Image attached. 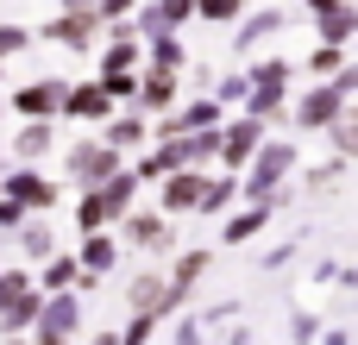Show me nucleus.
<instances>
[{"instance_id": "nucleus-1", "label": "nucleus", "mask_w": 358, "mask_h": 345, "mask_svg": "<svg viewBox=\"0 0 358 345\" xmlns=\"http://www.w3.org/2000/svg\"><path fill=\"white\" fill-rule=\"evenodd\" d=\"M296 170V145H258L252 157H245V182H239V195L245 201H277V189H283V176Z\"/></svg>"}, {"instance_id": "nucleus-2", "label": "nucleus", "mask_w": 358, "mask_h": 345, "mask_svg": "<svg viewBox=\"0 0 358 345\" xmlns=\"http://www.w3.org/2000/svg\"><path fill=\"white\" fill-rule=\"evenodd\" d=\"M38 345H69V333L82 327V302L69 295V289H57L50 302H38Z\"/></svg>"}, {"instance_id": "nucleus-5", "label": "nucleus", "mask_w": 358, "mask_h": 345, "mask_svg": "<svg viewBox=\"0 0 358 345\" xmlns=\"http://www.w3.org/2000/svg\"><path fill=\"white\" fill-rule=\"evenodd\" d=\"M340 113H346V101H340L334 88H308V94H302V107H296V119H302L308 132H327Z\"/></svg>"}, {"instance_id": "nucleus-15", "label": "nucleus", "mask_w": 358, "mask_h": 345, "mask_svg": "<svg viewBox=\"0 0 358 345\" xmlns=\"http://www.w3.org/2000/svg\"><path fill=\"white\" fill-rule=\"evenodd\" d=\"M264 226H271V201H252L245 214H233V220H227V245H245V239H258Z\"/></svg>"}, {"instance_id": "nucleus-16", "label": "nucleus", "mask_w": 358, "mask_h": 345, "mask_svg": "<svg viewBox=\"0 0 358 345\" xmlns=\"http://www.w3.org/2000/svg\"><path fill=\"white\" fill-rule=\"evenodd\" d=\"M126 239L164 251V245H170V220H164V214H132V220H126Z\"/></svg>"}, {"instance_id": "nucleus-35", "label": "nucleus", "mask_w": 358, "mask_h": 345, "mask_svg": "<svg viewBox=\"0 0 358 345\" xmlns=\"http://www.w3.org/2000/svg\"><path fill=\"white\" fill-rule=\"evenodd\" d=\"M315 333H321V321H315V314H296V339L308 345V339H315Z\"/></svg>"}, {"instance_id": "nucleus-26", "label": "nucleus", "mask_w": 358, "mask_h": 345, "mask_svg": "<svg viewBox=\"0 0 358 345\" xmlns=\"http://www.w3.org/2000/svg\"><path fill=\"white\" fill-rule=\"evenodd\" d=\"M76 277H82V270H76V258H50V264H44V289H50V295H57V289H69Z\"/></svg>"}, {"instance_id": "nucleus-25", "label": "nucleus", "mask_w": 358, "mask_h": 345, "mask_svg": "<svg viewBox=\"0 0 358 345\" xmlns=\"http://www.w3.org/2000/svg\"><path fill=\"white\" fill-rule=\"evenodd\" d=\"M321 31H327L334 44H340V38H352V6H346V0H334V6H327V19H321Z\"/></svg>"}, {"instance_id": "nucleus-8", "label": "nucleus", "mask_w": 358, "mask_h": 345, "mask_svg": "<svg viewBox=\"0 0 358 345\" xmlns=\"http://www.w3.org/2000/svg\"><path fill=\"white\" fill-rule=\"evenodd\" d=\"M6 195H13L19 207H50V201H57V182L38 176V170H19V176H6Z\"/></svg>"}, {"instance_id": "nucleus-14", "label": "nucleus", "mask_w": 358, "mask_h": 345, "mask_svg": "<svg viewBox=\"0 0 358 345\" xmlns=\"http://www.w3.org/2000/svg\"><path fill=\"white\" fill-rule=\"evenodd\" d=\"M44 31H50L57 44H69V50H88V44H94V19H88V13H63V19L44 25Z\"/></svg>"}, {"instance_id": "nucleus-7", "label": "nucleus", "mask_w": 358, "mask_h": 345, "mask_svg": "<svg viewBox=\"0 0 358 345\" xmlns=\"http://www.w3.org/2000/svg\"><path fill=\"white\" fill-rule=\"evenodd\" d=\"M69 119H107V88L101 82H82V88H63V101H57Z\"/></svg>"}, {"instance_id": "nucleus-10", "label": "nucleus", "mask_w": 358, "mask_h": 345, "mask_svg": "<svg viewBox=\"0 0 358 345\" xmlns=\"http://www.w3.org/2000/svg\"><path fill=\"white\" fill-rule=\"evenodd\" d=\"M76 270H82L76 283H101V277L113 270V239H107V233H88V245H82V258H76Z\"/></svg>"}, {"instance_id": "nucleus-4", "label": "nucleus", "mask_w": 358, "mask_h": 345, "mask_svg": "<svg viewBox=\"0 0 358 345\" xmlns=\"http://www.w3.org/2000/svg\"><path fill=\"white\" fill-rule=\"evenodd\" d=\"M113 170H120V151H113L107 138H101V145H76V151H69V176H76V182H88V189H101Z\"/></svg>"}, {"instance_id": "nucleus-9", "label": "nucleus", "mask_w": 358, "mask_h": 345, "mask_svg": "<svg viewBox=\"0 0 358 345\" xmlns=\"http://www.w3.org/2000/svg\"><path fill=\"white\" fill-rule=\"evenodd\" d=\"M57 101H63V82H31V88H19V94H13V107H19L25 119H50V113H57Z\"/></svg>"}, {"instance_id": "nucleus-11", "label": "nucleus", "mask_w": 358, "mask_h": 345, "mask_svg": "<svg viewBox=\"0 0 358 345\" xmlns=\"http://www.w3.org/2000/svg\"><path fill=\"white\" fill-rule=\"evenodd\" d=\"M214 126H220V101H195L189 113L164 119V126H157V138H170V132H214Z\"/></svg>"}, {"instance_id": "nucleus-37", "label": "nucleus", "mask_w": 358, "mask_h": 345, "mask_svg": "<svg viewBox=\"0 0 358 345\" xmlns=\"http://www.w3.org/2000/svg\"><path fill=\"white\" fill-rule=\"evenodd\" d=\"M308 6H321V13H327V6H334V0H308Z\"/></svg>"}, {"instance_id": "nucleus-20", "label": "nucleus", "mask_w": 358, "mask_h": 345, "mask_svg": "<svg viewBox=\"0 0 358 345\" xmlns=\"http://www.w3.org/2000/svg\"><path fill=\"white\" fill-rule=\"evenodd\" d=\"M145 132H151V126H145L138 113H120L113 132H107V145H113V151H132V145H145Z\"/></svg>"}, {"instance_id": "nucleus-18", "label": "nucleus", "mask_w": 358, "mask_h": 345, "mask_svg": "<svg viewBox=\"0 0 358 345\" xmlns=\"http://www.w3.org/2000/svg\"><path fill=\"white\" fill-rule=\"evenodd\" d=\"M50 145H57V132H50V119H31V126H25L19 138H13V151H19V157H44Z\"/></svg>"}, {"instance_id": "nucleus-30", "label": "nucleus", "mask_w": 358, "mask_h": 345, "mask_svg": "<svg viewBox=\"0 0 358 345\" xmlns=\"http://www.w3.org/2000/svg\"><path fill=\"white\" fill-rule=\"evenodd\" d=\"M151 57H157V69H176V63H182V50H176V38H157V44H151Z\"/></svg>"}, {"instance_id": "nucleus-36", "label": "nucleus", "mask_w": 358, "mask_h": 345, "mask_svg": "<svg viewBox=\"0 0 358 345\" xmlns=\"http://www.w3.org/2000/svg\"><path fill=\"white\" fill-rule=\"evenodd\" d=\"M94 345H120V339H113V333H101V339H94Z\"/></svg>"}, {"instance_id": "nucleus-27", "label": "nucleus", "mask_w": 358, "mask_h": 345, "mask_svg": "<svg viewBox=\"0 0 358 345\" xmlns=\"http://www.w3.org/2000/svg\"><path fill=\"white\" fill-rule=\"evenodd\" d=\"M327 138H334V151H340V157H352V151H358V126H352V113H340V119L327 126Z\"/></svg>"}, {"instance_id": "nucleus-21", "label": "nucleus", "mask_w": 358, "mask_h": 345, "mask_svg": "<svg viewBox=\"0 0 358 345\" xmlns=\"http://www.w3.org/2000/svg\"><path fill=\"white\" fill-rule=\"evenodd\" d=\"M271 31H283V13H271V6H264L258 19H245V31H239V50H252V44H258V38H271Z\"/></svg>"}, {"instance_id": "nucleus-33", "label": "nucleus", "mask_w": 358, "mask_h": 345, "mask_svg": "<svg viewBox=\"0 0 358 345\" xmlns=\"http://www.w3.org/2000/svg\"><path fill=\"white\" fill-rule=\"evenodd\" d=\"M195 6H201L208 19H233V13H239V0H195Z\"/></svg>"}, {"instance_id": "nucleus-19", "label": "nucleus", "mask_w": 358, "mask_h": 345, "mask_svg": "<svg viewBox=\"0 0 358 345\" xmlns=\"http://www.w3.org/2000/svg\"><path fill=\"white\" fill-rule=\"evenodd\" d=\"M245 94H252V119H277L283 113V88L277 82H252Z\"/></svg>"}, {"instance_id": "nucleus-32", "label": "nucleus", "mask_w": 358, "mask_h": 345, "mask_svg": "<svg viewBox=\"0 0 358 345\" xmlns=\"http://www.w3.org/2000/svg\"><path fill=\"white\" fill-rule=\"evenodd\" d=\"M19 220H25V207H19V201H13V195H0V233H13V226H19Z\"/></svg>"}, {"instance_id": "nucleus-6", "label": "nucleus", "mask_w": 358, "mask_h": 345, "mask_svg": "<svg viewBox=\"0 0 358 345\" xmlns=\"http://www.w3.org/2000/svg\"><path fill=\"white\" fill-rule=\"evenodd\" d=\"M201 182H208L201 170H170L164 176V214H189L201 201Z\"/></svg>"}, {"instance_id": "nucleus-3", "label": "nucleus", "mask_w": 358, "mask_h": 345, "mask_svg": "<svg viewBox=\"0 0 358 345\" xmlns=\"http://www.w3.org/2000/svg\"><path fill=\"white\" fill-rule=\"evenodd\" d=\"M264 145V119H233L227 132H214V157H227L233 170H245V157Z\"/></svg>"}, {"instance_id": "nucleus-22", "label": "nucleus", "mask_w": 358, "mask_h": 345, "mask_svg": "<svg viewBox=\"0 0 358 345\" xmlns=\"http://www.w3.org/2000/svg\"><path fill=\"white\" fill-rule=\"evenodd\" d=\"M233 195H239V182H233V176H220V182H201V201H195V207H201V214H220Z\"/></svg>"}, {"instance_id": "nucleus-13", "label": "nucleus", "mask_w": 358, "mask_h": 345, "mask_svg": "<svg viewBox=\"0 0 358 345\" xmlns=\"http://www.w3.org/2000/svg\"><path fill=\"white\" fill-rule=\"evenodd\" d=\"M201 270H208V251H182V258H176V270H170V283H164V289H170V308L201 283Z\"/></svg>"}, {"instance_id": "nucleus-17", "label": "nucleus", "mask_w": 358, "mask_h": 345, "mask_svg": "<svg viewBox=\"0 0 358 345\" xmlns=\"http://www.w3.org/2000/svg\"><path fill=\"white\" fill-rule=\"evenodd\" d=\"M138 101H145V107H170V101H176V75H170V69H151V75L138 82Z\"/></svg>"}, {"instance_id": "nucleus-34", "label": "nucleus", "mask_w": 358, "mask_h": 345, "mask_svg": "<svg viewBox=\"0 0 358 345\" xmlns=\"http://www.w3.org/2000/svg\"><path fill=\"white\" fill-rule=\"evenodd\" d=\"M19 44H25V31H13V25H0V57H13Z\"/></svg>"}, {"instance_id": "nucleus-29", "label": "nucleus", "mask_w": 358, "mask_h": 345, "mask_svg": "<svg viewBox=\"0 0 358 345\" xmlns=\"http://www.w3.org/2000/svg\"><path fill=\"white\" fill-rule=\"evenodd\" d=\"M132 63H138V50H132L126 38H113V50H107V75H132Z\"/></svg>"}, {"instance_id": "nucleus-31", "label": "nucleus", "mask_w": 358, "mask_h": 345, "mask_svg": "<svg viewBox=\"0 0 358 345\" xmlns=\"http://www.w3.org/2000/svg\"><path fill=\"white\" fill-rule=\"evenodd\" d=\"M252 82H277V88H283V82H289V69H283V63H258V69H252ZM252 82H245V88H252Z\"/></svg>"}, {"instance_id": "nucleus-28", "label": "nucleus", "mask_w": 358, "mask_h": 345, "mask_svg": "<svg viewBox=\"0 0 358 345\" xmlns=\"http://www.w3.org/2000/svg\"><path fill=\"white\" fill-rule=\"evenodd\" d=\"M76 226H82V233H101V226H107V207H101V195H94V189L82 195V214H76Z\"/></svg>"}, {"instance_id": "nucleus-23", "label": "nucleus", "mask_w": 358, "mask_h": 345, "mask_svg": "<svg viewBox=\"0 0 358 345\" xmlns=\"http://www.w3.org/2000/svg\"><path fill=\"white\" fill-rule=\"evenodd\" d=\"M19 245H25V258H50V251H57L50 226H25V220H19Z\"/></svg>"}, {"instance_id": "nucleus-12", "label": "nucleus", "mask_w": 358, "mask_h": 345, "mask_svg": "<svg viewBox=\"0 0 358 345\" xmlns=\"http://www.w3.org/2000/svg\"><path fill=\"white\" fill-rule=\"evenodd\" d=\"M94 195H101V207H107V220H113V214H126V207H132V195H138V176H132V170H113V176H107Z\"/></svg>"}, {"instance_id": "nucleus-24", "label": "nucleus", "mask_w": 358, "mask_h": 345, "mask_svg": "<svg viewBox=\"0 0 358 345\" xmlns=\"http://www.w3.org/2000/svg\"><path fill=\"white\" fill-rule=\"evenodd\" d=\"M157 321H164V314H151V308H138V314H132V327L120 333V345H151V333H157Z\"/></svg>"}]
</instances>
